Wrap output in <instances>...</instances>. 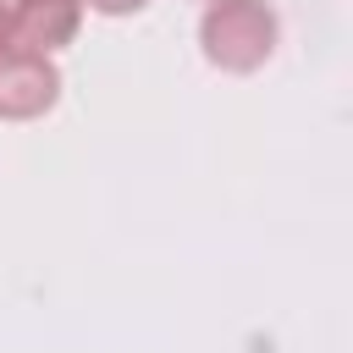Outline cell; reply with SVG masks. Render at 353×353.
Returning a JSON list of instances; mask_svg holds the SVG:
<instances>
[{
    "instance_id": "7a4b0ae2",
    "label": "cell",
    "mask_w": 353,
    "mask_h": 353,
    "mask_svg": "<svg viewBox=\"0 0 353 353\" xmlns=\"http://www.w3.org/2000/svg\"><path fill=\"white\" fill-rule=\"evenodd\" d=\"M61 99V66L55 55L33 50H0V121H39Z\"/></svg>"
},
{
    "instance_id": "5b68a950",
    "label": "cell",
    "mask_w": 353,
    "mask_h": 353,
    "mask_svg": "<svg viewBox=\"0 0 353 353\" xmlns=\"http://www.w3.org/2000/svg\"><path fill=\"white\" fill-rule=\"evenodd\" d=\"M0 50H11V0H0Z\"/></svg>"
},
{
    "instance_id": "277c9868",
    "label": "cell",
    "mask_w": 353,
    "mask_h": 353,
    "mask_svg": "<svg viewBox=\"0 0 353 353\" xmlns=\"http://www.w3.org/2000/svg\"><path fill=\"white\" fill-rule=\"evenodd\" d=\"M149 0H83V11H99V17H138Z\"/></svg>"
},
{
    "instance_id": "6da1fadb",
    "label": "cell",
    "mask_w": 353,
    "mask_h": 353,
    "mask_svg": "<svg viewBox=\"0 0 353 353\" xmlns=\"http://www.w3.org/2000/svg\"><path fill=\"white\" fill-rule=\"evenodd\" d=\"M281 39V17L270 0H210L199 17V50L215 72H259L276 55Z\"/></svg>"
},
{
    "instance_id": "3957f363",
    "label": "cell",
    "mask_w": 353,
    "mask_h": 353,
    "mask_svg": "<svg viewBox=\"0 0 353 353\" xmlns=\"http://www.w3.org/2000/svg\"><path fill=\"white\" fill-rule=\"evenodd\" d=\"M83 28V0H39V6H11V44L33 55H55L77 39Z\"/></svg>"
},
{
    "instance_id": "8992f818",
    "label": "cell",
    "mask_w": 353,
    "mask_h": 353,
    "mask_svg": "<svg viewBox=\"0 0 353 353\" xmlns=\"http://www.w3.org/2000/svg\"><path fill=\"white\" fill-rule=\"evenodd\" d=\"M11 6H39V0H11Z\"/></svg>"
}]
</instances>
